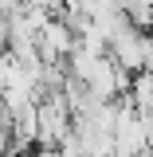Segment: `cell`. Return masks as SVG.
<instances>
[{
    "mask_svg": "<svg viewBox=\"0 0 153 157\" xmlns=\"http://www.w3.org/2000/svg\"><path fill=\"white\" fill-rule=\"evenodd\" d=\"M24 8H43V12H51V16H59V8H63V0H20Z\"/></svg>",
    "mask_w": 153,
    "mask_h": 157,
    "instance_id": "obj_4",
    "label": "cell"
},
{
    "mask_svg": "<svg viewBox=\"0 0 153 157\" xmlns=\"http://www.w3.org/2000/svg\"><path fill=\"white\" fill-rule=\"evenodd\" d=\"M0 47H8V16H0Z\"/></svg>",
    "mask_w": 153,
    "mask_h": 157,
    "instance_id": "obj_6",
    "label": "cell"
},
{
    "mask_svg": "<svg viewBox=\"0 0 153 157\" xmlns=\"http://www.w3.org/2000/svg\"><path fill=\"white\" fill-rule=\"evenodd\" d=\"M145 122V157H153V118H141Z\"/></svg>",
    "mask_w": 153,
    "mask_h": 157,
    "instance_id": "obj_5",
    "label": "cell"
},
{
    "mask_svg": "<svg viewBox=\"0 0 153 157\" xmlns=\"http://www.w3.org/2000/svg\"><path fill=\"white\" fill-rule=\"evenodd\" d=\"M36 114H39V149H59L75 134V114H71L63 90L59 94H43L36 102Z\"/></svg>",
    "mask_w": 153,
    "mask_h": 157,
    "instance_id": "obj_1",
    "label": "cell"
},
{
    "mask_svg": "<svg viewBox=\"0 0 153 157\" xmlns=\"http://www.w3.org/2000/svg\"><path fill=\"white\" fill-rule=\"evenodd\" d=\"M75 51H78V36L59 16H51L43 24V32H39V59L43 63H67Z\"/></svg>",
    "mask_w": 153,
    "mask_h": 157,
    "instance_id": "obj_3",
    "label": "cell"
},
{
    "mask_svg": "<svg viewBox=\"0 0 153 157\" xmlns=\"http://www.w3.org/2000/svg\"><path fill=\"white\" fill-rule=\"evenodd\" d=\"M145 36H149V32H141L134 24L118 28L114 36H110V59H114L122 71H130V75L145 71Z\"/></svg>",
    "mask_w": 153,
    "mask_h": 157,
    "instance_id": "obj_2",
    "label": "cell"
}]
</instances>
